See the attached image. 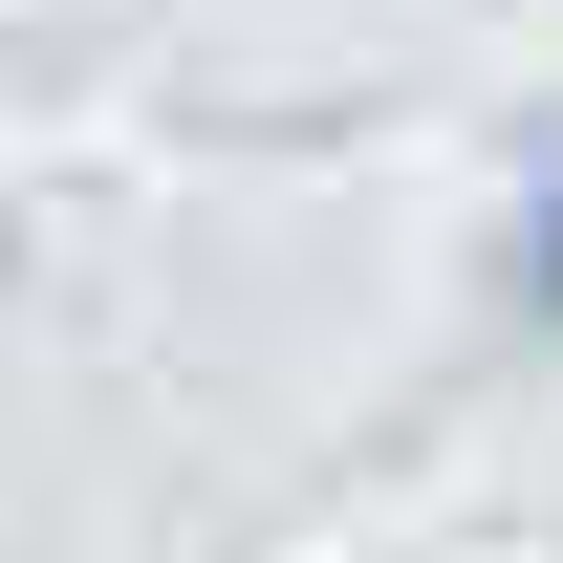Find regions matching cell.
Wrapping results in <instances>:
<instances>
[{"instance_id": "obj_1", "label": "cell", "mask_w": 563, "mask_h": 563, "mask_svg": "<svg viewBox=\"0 0 563 563\" xmlns=\"http://www.w3.org/2000/svg\"><path fill=\"white\" fill-rule=\"evenodd\" d=\"M520 282H542V303H563V196H542V239H520Z\"/></svg>"}]
</instances>
